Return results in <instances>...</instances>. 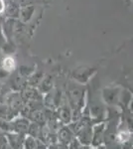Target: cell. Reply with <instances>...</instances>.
I'll list each match as a JSON object with an SVG mask.
<instances>
[{"instance_id":"cell-1","label":"cell","mask_w":133,"mask_h":149,"mask_svg":"<svg viewBox=\"0 0 133 149\" xmlns=\"http://www.w3.org/2000/svg\"><path fill=\"white\" fill-rule=\"evenodd\" d=\"M3 66H4V68L7 70V71H10V70L14 67V61H13V59H11V58H7V59H5Z\"/></svg>"},{"instance_id":"cell-2","label":"cell","mask_w":133,"mask_h":149,"mask_svg":"<svg viewBox=\"0 0 133 149\" xmlns=\"http://www.w3.org/2000/svg\"><path fill=\"white\" fill-rule=\"evenodd\" d=\"M3 9H4V2L3 0H0V12L3 11Z\"/></svg>"}]
</instances>
